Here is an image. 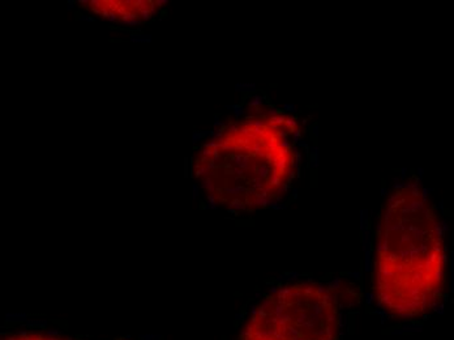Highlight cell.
<instances>
[{
    "label": "cell",
    "instance_id": "cell-1",
    "mask_svg": "<svg viewBox=\"0 0 454 340\" xmlns=\"http://www.w3.org/2000/svg\"><path fill=\"white\" fill-rule=\"evenodd\" d=\"M376 298L387 314L425 316L439 304L447 281L442 224L430 199L417 186L387 198L375 254Z\"/></svg>",
    "mask_w": 454,
    "mask_h": 340
},
{
    "label": "cell",
    "instance_id": "cell-2",
    "mask_svg": "<svg viewBox=\"0 0 454 340\" xmlns=\"http://www.w3.org/2000/svg\"><path fill=\"white\" fill-rule=\"evenodd\" d=\"M290 118L257 115L209 132L212 142L199 151L196 177L210 207L229 212L268 209L287 192L296 173L294 134Z\"/></svg>",
    "mask_w": 454,
    "mask_h": 340
},
{
    "label": "cell",
    "instance_id": "cell-3",
    "mask_svg": "<svg viewBox=\"0 0 454 340\" xmlns=\"http://www.w3.org/2000/svg\"><path fill=\"white\" fill-rule=\"evenodd\" d=\"M340 318L333 293L320 284L296 281L270 293L238 340H336Z\"/></svg>",
    "mask_w": 454,
    "mask_h": 340
},
{
    "label": "cell",
    "instance_id": "cell-4",
    "mask_svg": "<svg viewBox=\"0 0 454 340\" xmlns=\"http://www.w3.org/2000/svg\"><path fill=\"white\" fill-rule=\"evenodd\" d=\"M0 340H69L60 338V336H46V334L40 333H19L12 334V336H4Z\"/></svg>",
    "mask_w": 454,
    "mask_h": 340
},
{
    "label": "cell",
    "instance_id": "cell-5",
    "mask_svg": "<svg viewBox=\"0 0 454 340\" xmlns=\"http://www.w3.org/2000/svg\"><path fill=\"white\" fill-rule=\"evenodd\" d=\"M129 41L132 43H149L152 41V36L148 33H131Z\"/></svg>",
    "mask_w": 454,
    "mask_h": 340
},
{
    "label": "cell",
    "instance_id": "cell-6",
    "mask_svg": "<svg viewBox=\"0 0 454 340\" xmlns=\"http://www.w3.org/2000/svg\"><path fill=\"white\" fill-rule=\"evenodd\" d=\"M77 21H84V23H96V18L90 15H79L77 16Z\"/></svg>",
    "mask_w": 454,
    "mask_h": 340
},
{
    "label": "cell",
    "instance_id": "cell-7",
    "mask_svg": "<svg viewBox=\"0 0 454 340\" xmlns=\"http://www.w3.org/2000/svg\"><path fill=\"white\" fill-rule=\"evenodd\" d=\"M140 16L144 21H149L152 18H153V16L151 15V11H149V8L148 10L140 11Z\"/></svg>",
    "mask_w": 454,
    "mask_h": 340
},
{
    "label": "cell",
    "instance_id": "cell-8",
    "mask_svg": "<svg viewBox=\"0 0 454 340\" xmlns=\"http://www.w3.org/2000/svg\"><path fill=\"white\" fill-rule=\"evenodd\" d=\"M102 15L107 19V20L112 21V23H115L118 20V15L115 12H102Z\"/></svg>",
    "mask_w": 454,
    "mask_h": 340
},
{
    "label": "cell",
    "instance_id": "cell-9",
    "mask_svg": "<svg viewBox=\"0 0 454 340\" xmlns=\"http://www.w3.org/2000/svg\"><path fill=\"white\" fill-rule=\"evenodd\" d=\"M143 23V20H138V19H131V20H121V24L129 25V27H137V25H140Z\"/></svg>",
    "mask_w": 454,
    "mask_h": 340
},
{
    "label": "cell",
    "instance_id": "cell-10",
    "mask_svg": "<svg viewBox=\"0 0 454 340\" xmlns=\"http://www.w3.org/2000/svg\"><path fill=\"white\" fill-rule=\"evenodd\" d=\"M90 4L93 10H99V8H101L102 3L99 2V0H90Z\"/></svg>",
    "mask_w": 454,
    "mask_h": 340
},
{
    "label": "cell",
    "instance_id": "cell-11",
    "mask_svg": "<svg viewBox=\"0 0 454 340\" xmlns=\"http://www.w3.org/2000/svg\"><path fill=\"white\" fill-rule=\"evenodd\" d=\"M154 4H156L157 7H163V5L168 4V0H156V2H154Z\"/></svg>",
    "mask_w": 454,
    "mask_h": 340
},
{
    "label": "cell",
    "instance_id": "cell-12",
    "mask_svg": "<svg viewBox=\"0 0 454 340\" xmlns=\"http://www.w3.org/2000/svg\"><path fill=\"white\" fill-rule=\"evenodd\" d=\"M74 4H76V2H74V0H68V2H67L68 11L74 10Z\"/></svg>",
    "mask_w": 454,
    "mask_h": 340
},
{
    "label": "cell",
    "instance_id": "cell-13",
    "mask_svg": "<svg viewBox=\"0 0 454 340\" xmlns=\"http://www.w3.org/2000/svg\"><path fill=\"white\" fill-rule=\"evenodd\" d=\"M80 5H82V7H88V4H90V0H79Z\"/></svg>",
    "mask_w": 454,
    "mask_h": 340
}]
</instances>
